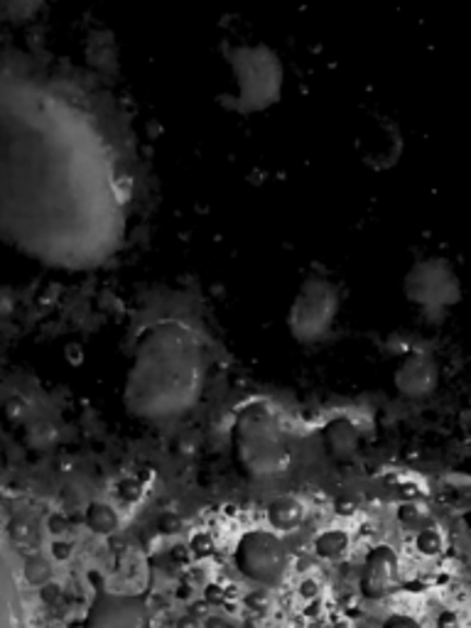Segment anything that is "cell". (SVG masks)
I'll use <instances>...</instances> for the list:
<instances>
[{
	"label": "cell",
	"mask_w": 471,
	"mask_h": 628,
	"mask_svg": "<svg viewBox=\"0 0 471 628\" xmlns=\"http://www.w3.org/2000/svg\"><path fill=\"white\" fill-rule=\"evenodd\" d=\"M408 290H410V300H415L420 307H447L455 298L457 282L455 275H451L449 268L439 263H422L412 270L410 280H408Z\"/></svg>",
	"instance_id": "cell-7"
},
{
	"label": "cell",
	"mask_w": 471,
	"mask_h": 628,
	"mask_svg": "<svg viewBox=\"0 0 471 628\" xmlns=\"http://www.w3.org/2000/svg\"><path fill=\"white\" fill-rule=\"evenodd\" d=\"M233 459L249 479L263 481L288 474L292 455L280 420L265 402L245 406L233 422Z\"/></svg>",
	"instance_id": "cell-2"
},
{
	"label": "cell",
	"mask_w": 471,
	"mask_h": 628,
	"mask_svg": "<svg viewBox=\"0 0 471 628\" xmlns=\"http://www.w3.org/2000/svg\"><path fill=\"white\" fill-rule=\"evenodd\" d=\"M84 628H150V608L145 596L98 589Z\"/></svg>",
	"instance_id": "cell-6"
},
{
	"label": "cell",
	"mask_w": 471,
	"mask_h": 628,
	"mask_svg": "<svg viewBox=\"0 0 471 628\" xmlns=\"http://www.w3.org/2000/svg\"><path fill=\"white\" fill-rule=\"evenodd\" d=\"M467 526H469V528H471V514H469V516H467Z\"/></svg>",
	"instance_id": "cell-20"
},
{
	"label": "cell",
	"mask_w": 471,
	"mask_h": 628,
	"mask_svg": "<svg viewBox=\"0 0 471 628\" xmlns=\"http://www.w3.org/2000/svg\"><path fill=\"white\" fill-rule=\"evenodd\" d=\"M442 547H445V543H442V535L437 533L435 528L420 530V535H418V550H420V553L439 555Z\"/></svg>",
	"instance_id": "cell-16"
},
{
	"label": "cell",
	"mask_w": 471,
	"mask_h": 628,
	"mask_svg": "<svg viewBox=\"0 0 471 628\" xmlns=\"http://www.w3.org/2000/svg\"><path fill=\"white\" fill-rule=\"evenodd\" d=\"M398 579V557L390 547H373L361 575V592L366 599H383L392 592Z\"/></svg>",
	"instance_id": "cell-8"
},
{
	"label": "cell",
	"mask_w": 471,
	"mask_h": 628,
	"mask_svg": "<svg viewBox=\"0 0 471 628\" xmlns=\"http://www.w3.org/2000/svg\"><path fill=\"white\" fill-rule=\"evenodd\" d=\"M322 439H324V449L327 455L337 461H351L357 457L359 445H361V435L357 425L349 418H334L322 430Z\"/></svg>",
	"instance_id": "cell-9"
},
{
	"label": "cell",
	"mask_w": 471,
	"mask_h": 628,
	"mask_svg": "<svg viewBox=\"0 0 471 628\" xmlns=\"http://www.w3.org/2000/svg\"><path fill=\"white\" fill-rule=\"evenodd\" d=\"M206 357L196 334L180 322H162L137 341L123 386V406L137 420L182 418L202 398Z\"/></svg>",
	"instance_id": "cell-1"
},
{
	"label": "cell",
	"mask_w": 471,
	"mask_h": 628,
	"mask_svg": "<svg viewBox=\"0 0 471 628\" xmlns=\"http://www.w3.org/2000/svg\"><path fill=\"white\" fill-rule=\"evenodd\" d=\"M422 516V510L418 506H402L400 508V520H406V523H415V520H420Z\"/></svg>",
	"instance_id": "cell-19"
},
{
	"label": "cell",
	"mask_w": 471,
	"mask_h": 628,
	"mask_svg": "<svg viewBox=\"0 0 471 628\" xmlns=\"http://www.w3.org/2000/svg\"><path fill=\"white\" fill-rule=\"evenodd\" d=\"M396 386L406 396H425L435 388V366L427 359H408L396 373Z\"/></svg>",
	"instance_id": "cell-11"
},
{
	"label": "cell",
	"mask_w": 471,
	"mask_h": 628,
	"mask_svg": "<svg viewBox=\"0 0 471 628\" xmlns=\"http://www.w3.org/2000/svg\"><path fill=\"white\" fill-rule=\"evenodd\" d=\"M349 547V538L341 533V530H327L317 540H314V550L324 559H339Z\"/></svg>",
	"instance_id": "cell-15"
},
{
	"label": "cell",
	"mask_w": 471,
	"mask_h": 628,
	"mask_svg": "<svg viewBox=\"0 0 471 628\" xmlns=\"http://www.w3.org/2000/svg\"><path fill=\"white\" fill-rule=\"evenodd\" d=\"M25 575H27L29 582H35V584L45 582V579L49 577V565L45 563L43 557H33L27 563V567H25Z\"/></svg>",
	"instance_id": "cell-17"
},
{
	"label": "cell",
	"mask_w": 471,
	"mask_h": 628,
	"mask_svg": "<svg viewBox=\"0 0 471 628\" xmlns=\"http://www.w3.org/2000/svg\"><path fill=\"white\" fill-rule=\"evenodd\" d=\"M86 526L94 530V533L108 535L118 528V516L116 510L108 504H92L86 510Z\"/></svg>",
	"instance_id": "cell-14"
},
{
	"label": "cell",
	"mask_w": 471,
	"mask_h": 628,
	"mask_svg": "<svg viewBox=\"0 0 471 628\" xmlns=\"http://www.w3.org/2000/svg\"><path fill=\"white\" fill-rule=\"evenodd\" d=\"M268 520L275 530H292L304 520V506L292 496L275 498L268 506Z\"/></svg>",
	"instance_id": "cell-12"
},
{
	"label": "cell",
	"mask_w": 471,
	"mask_h": 628,
	"mask_svg": "<svg viewBox=\"0 0 471 628\" xmlns=\"http://www.w3.org/2000/svg\"><path fill=\"white\" fill-rule=\"evenodd\" d=\"M235 106L241 111H265L278 101L282 88V67L268 47H241L231 57Z\"/></svg>",
	"instance_id": "cell-3"
},
{
	"label": "cell",
	"mask_w": 471,
	"mask_h": 628,
	"mask_svg": "<svg viewBox=\"0 0 471 628\" xmlns=\"http://www.w3.org/2000/svg\"><path fill=\"white\" fill-rule=\"evenodd\" d=\"M0 628H27L23 599H20L13 569L0 555Z\"/></svg>",
	"instance_id": "cell-10"
},
{
	"label": "cell",
	"mask_w": 471,
	"mask_h": 628,
	"mask_svg": "<svg viewBox=\"0 0 471 628\" xmlns=\"http://www.w3.org/2000/svg\"><path fill=\"white\" fill-rule=\"evenodd\" d=\"M337 317V290L324 278H310L294 298L290 312V331L302 343L319 341L329 334Z\"/></svg>",
	"instance_id": "cell-4"
},
{
	"label": "cell",
	"mask_w": 471,
	"mask_h": 628,
	"mask_svg": "<svg viewBox=\"0 0 471 628\" xmlns=\"http://www.w3.org/2000/svg\"><path fill=\"white\" fill-rule=\"evenodd\" d=\"M233 559L243 577H249L255 584L263 587H278L285 572H288L290 563L282 540L268 533V530H253V533H245L239 547H235Z\"/></svg>",
	"instance_id": "cell-5"
},
{
	"label": "cell",
	"mask_w": 471,
	"mask_h": 628,
	"mask_svg": "<svg viewBox=\"0 0 471 628\" xmlns=\"http://www.w3.org/2000/svg\"><path fill=\"white\" fill-rule=\"evenodd\" d=\"M45 0H0V20L3 23H23L33 17Z\"/></svg>",
	"instance_id": "cell-13"
},
{
	"label": "cell",
	"mask_w": 471,
	"mask_h": 628,
	"mask_svg": "<svg viewBox=\"0 0 471 628\" xmlns=\"http://www.w3.org/2000/svg\"><path fill=\"white\" fill-rule=\"evenodd\" d=\"M383 628H420V624L410 616H390Z\"/></svg>",
	"instance_id": "cell-18"
}]
</instances>
